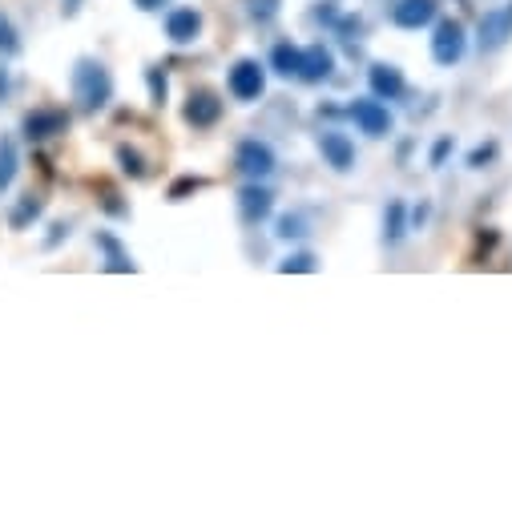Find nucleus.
I'll list each match as a JSON object with an SVG mask.
<instances>
[{"label":"nucleus","instance_id":"1","mask_svg":"<svg viewBox=\"0 0 512 512\" xmlns=\"http://www.w3.org/2000/svg\"><path fill=\"white\" fill-rule=\"evenodd\" d=\"M73 101L81 113H101L113 101V77L97 57H77L73 65Z\"/></svg>","mask_w":512,"mask_h":512},{"label":"nucleus","instance_id":"2","mask_svg":"<svg viewBox=\"0 0 512 512\" xmlns=\"http://www.w3.org/2000/svg\"><path fill=\"white\" fill-rule=\"evenodd\" d=\"M226 89L234 101H259L267 89V69L254 61V57H238L226 73Z\"/></svg>","mask_w":512,"mask_h":512},{"label":"nucleus","instance_id":"3","mask_svg":"<svg viewBox=\"0 0 512 512\" xmlns=\"http://www.w3.org/2000/svg\"><path fill=\"white\" fill-rule=\"evenodd\" d=\"M464 53H468L464 25L460 21H436V29H432V61L444 65V69H452V65L464 61Z\"/></svg>","mask_w":512,"mask_h":512},{"label":"nucleus","instance_id":"4","mask_svg":"<svg viewBox=\"0 0 512 512\" xmlns=\"http://www.w3.org/2000/svg\"><path fill=\"white\" fill-rule=\"evenodd\" d=\"M347 113L359 125V134H367V138H388L392 134V113H388V105H383L375 93L371 97H355L347 105Z\"/></svg>","mask_w":512,"mask_h":512},{"label":"nucleus","instance_id":"5","mask_svg":"<svg viewBox=\"0 0 512 512\" xmlns=\"http://www.w3.org/2000/svg\"><path fill=\"white\" fill-rule=\"evenodd\" d=\"M234 166L250 178V182H263V178H271L275 174V150L267 146V142H259V138H246V142H238V150H234Z\"/></svg>","mask_w":512,"mask_h":512},{"label":"nucleus","instance_id":"6","mask_svg":"<svg viewBox=\"0 0 512 512\" xmlns=\"http://www.w3.org/2000/svg\"><path fill=\"white\" fill-rule=\"evenodd\" d=\"M512 41V0H504L500 9H488L480 17V29H476V45L480 53H496Z\"/></svg>","mask_w":512,"mask_h":512},{"label":"nucleus","instance_id":"7","mask_svg":"<svg viewBox=\"0 0 512 512\" xmlns=\"http://www.w3.org/2000/svg\"><path fill=\"white\" fill-rule=\"evenodd\" d=\"M21 130L29 142H53L69 130V113L57 109V105H41V109H29L25 121H21Z\"/></svg>","mask_w":512,"mask_h":512},{"label":"nucleus","instance_id":"8","mask_svg":"<svg viewBox=\"0 0 512 512\" xmlns=\"http://www.w3.org/2000/svg\"><path fill=\"white\" fill-rule=\"evenodd\" d=\"M440 13V0H396L392 5V25L404 33H420L436 21Z\"/></svg>","mask_w":512,"mask_h":512},{"label":"nucleus","instance_id":"9","mask_svg":"<svg viewBox=\"0 0 512 512\" xmlns=\"http://www.w3.org/2000/svg\"><path fill=\"white\" fill-rule=\"evenodd\" d=\"M271 210H275V194H271L267 186L246 182V186L238 190V218H242L246 226H259L263 218H271Z\"/></svg>","mask_w":512,"mask_h":512},{"label":"nucleus","instance_id":"10","mask_svg":"<svg viewBox=\"0 0 512 512\" xmlns=\"http://www.w3.org/2000/svg\"><path fill=\"white\" fill-rule=\"evenodd\" d=\"M315 146H319L323 162H327L335 174H347V170L355 166V146H351V138H347V134H339V130H323Z\"/></svg>","mask_w":512,"mask_h":512},{"label":"nucleus","instance_id":"11","mask_svg":"<svg viewBox=\"0 0 512 512\" xmlns=\"http://www.w3.org/2000/svg\"><path fill=\"white\" fill-rule=\"evenodd\" d=\"M93 246L105 254V271H109V275H134V271H138L134 254L121 246V238H117V234H109V230H97V234H93Z\"/></svg>","mask_w":512,"mask_h":512},{"label":"nucleus","instance_id":"12","mask_svg":"<svg viewBox=\"0 0 512 512\" xmlns=\"http://www.w3.org/2000/svg\"><path fill=\"white\" fill-rule=\"evenodd\" d=\"M182 117L194 125V130H210V125H218V117H222V101H218V93H210V89L190 93Z\"/></svg>","mask_w":512,"mask_h":512},{"label":"nucleus","instance_id":"13","mask_svg":"<svg viewBox=\"0 0 512 512\" xmlns=\"http://www.w3.org/2000/svg\"><path fill=\"white\" fill-rule=\"evenodd\" d=\"M166 37H170L174 45H194V41L202 37V13L190 9V5L170 9V13H166Z\"/></svg>","mask_w":512,"mask_h":512},{"label":"nucleus","instance_id":"14","mask_svg":"<svg viewBox=\"0 0 512 512\" xmlns=\"http://www.w3.org/2000/svg\"><path fill=\"white\" fill-rule=\"evenodd\" d=\"M335 73V53L327 45H307L303 61H299V81L303 85H323Z\"/></svg>","mask_w":512,"mask_h":512},{"label":"nucleus","instance_id":"15","mask_svg":"<svg viewBox=\"0 0 512 512\" xmlns=\"http://www.w3.org/2000/svg\"><path fill=\"white\" fill-rule=\"evenodd\" d=\"M367 85H371V93L379 101H400L404 89H408V81H404V73L396 65H371L367 69Z\"/></svg>","mask_w":512,"mask_h":512},{"label":"nucleus","instance_id":"16","mask_svg":"<svg viewBox=\"0 0 512 512\" xmlns=\"http://www.w3.org/2000/svg\"><path fill=\"white\" fill-rule=\"evenodd\" d=\"M408 234V206L404 198H392L383 206V246H400Z\"/></svg>","mask_w":512,"mask_h":512},{"label":"nucleus","instance_id":"17","mask_svg":"<svg viewBox=\"0 0 512 512\" xmlns=\"http://www.w3.org/2000/svg\"><path fill=\"white\" fill-rule=\"evenodd\" d=\"M17 170H21V150L9 134H0V194H9V186L17 182Z\"/></svg>","mask_w":512,"mask_h":512},{"label":"nucleus","instance_id":"18","mask_svg":"<svg viewBox=\"0 0 512 512\" xmlns=\"http://www.w3.org/2000/svg\"><path fill=\"white\" fill-rule=\"evenodd\" d=\"M299 61H303V49L291 45V41H283V45L271 49V69L279 77H299Z\"/></svg>","mask_w":512,"mask_h":512},{"label":"nucleus","instance_id":"19","mask_svg":"<svg viewBox=\"0 0 512 512\" xmlns=\"http://www.w3.org/2000/svg\"><path fill=\"white\" fill-rule=\"evenodd\" d=\"M41 210H45V198H37V194H21V202H17L13 214H9V226H13V230H29V222H37Z\"/></svg>","mask_w":512,"mask_h":512},{"label":"nucleus","instance_id":"20","mask_svg":"<svg viewBox=\"0 0 512 512\" xmlns=\"http://www.w3.org/2000/svg\"><path fill=\"white\" fill-rule=\"evenodd\" d=\"M315 271H319V259L307 254V250H295L279 263V275H315Z\"/></svg>","mask_w":512,"mask_h":512},{"label":"nucleus","instance_id":"21","mask_svg":"<svg viewBox=\"0 0 512 512\" xmlns=\"http://www.w3.org/2000/svg\"><path fill=\"white\" fill-rule=\"evenodd\" d=\"M21 53V33L13 25V17L0 9V57H17Z\"/></svg>","mask_w":512,"mask_h":512},{"label":"nucleus","instance_id":"22","mask_svg":"<svg viewBox=\"0 0 512 512\" xmlns=\"http://www.w3.org/2000/svg\"><path fill=\"white\" fill-rule=\"evenodd\" d=\"M117 166H121V174H130V178H146V158L134 146H117Z\"/></svg>","mask_w":512,"mask_h":512},{"label":"nucleus","instance_id":"23","mask_svg":"<svg viewBox=\"0 0 512 512\" xmlns=\"http://www.w3.org/2000/svg\"><path fill=\"white\" fill-rule=\"evenodd\" d=\"M279 5H283V0H246V17L259 21V25H267V21L279 17Z\"/></svg>","mask_w":512,"mask_h":512},{"label":"nucleus","instance_id":"24","mask_svg":"<svg viewBox=\"0 0 512 512\" xmlns=\"http://www.w3.org/2000/svg\"><path fill=\"white\" fill-rule=\"evenodd\" d=\"M279 238H303L307 234V222L299 218V214H287V218H279V230H275Z\"/></svg>","mask_w":512,"mask_h":512},{"label":"nucleus","instance_id":"25","mask_svg":"<svg viewBox=\"0 0 512 512\" xmlns=\"http://www.w3.org/2000/svg\"><path fill=\"white\" fill-rule=\"evenodd\" d=\"M146 81H150V97L154 105H166V77L158 69H146Z\"/></svg>","mask_w":512,"mask_h":512},{"label":"nucleus","instance_id":"26","mask_svg":"<svg viewBox=\"0 0 512 512\" xmlns=\"http://www.w3.org/2000/svg\"><path fill=\"white\" fill-rule=\"evenodd\" d=\"M492 158H496V142H488V146H476V150L468 154V166H472V170H484Z\"/></svg>","mask_w":512,"mask_h":512},{"label":"nucleus","instance_id":"27","mask_svg":"<svg viewBox=\"0 0 512 512\" xmlns=\"http://www.w3.org/2000/svg\"><path fill=\"white\" fill-rule=\"evenodd\" d=\"M452 150H456V142H452V138H440V142L432 146V166L440 170V166L448 162V154H452Z\"/></svg>","mask_w":512,"mask_h":512},{"label":"nucleus","instance_id":"28","mask_svg":"<svg viewBox=\"0 0 512 512\" xmlns=\"http://www.w3.org/2000/svg\"><path fill=\"white\" fill-rule=\"evenodd\" d=\"M166 5H170V0H134V9H138V13H162Z\"/></svg>","mask_w":512,"mask_h":512},{"label":"nucleus","instance_id":"29","mask_svg":"<svg viewBox=\"0 0 512 512\" xmlns=\"http://www.w3.org/2000/svg\"><path fill=\"white\" fill-rule=\"evenodd\" d=\"M81 5H85V0H61V13H65V17H77Z\"/></svg>","mask_w":512,"mask_h":512},{"label":"nucleus","instance_id":"30","mask_svg":"<svg viewBox=\"0 0 512 512\" xmlns=\"http://www.w3.org/2000/svg\"><path fill=\"white\" fill-rule=\"evenodd\" d=\"M5 93H9V69L0 65V101H5Z\"/></svg>","mask_w":512,"mask_h":512}]
</instances>
